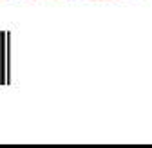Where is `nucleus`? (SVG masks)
Wrapping results in <instances>:
<instances>
[]
</instances>
